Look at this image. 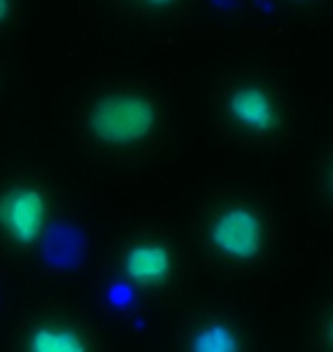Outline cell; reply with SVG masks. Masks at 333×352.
I'll return each instance as SVG.
<instances>
[{
  "instance_id": "cell-1",
  "label": "cell",
  "mask_w": 333,
  "mask_h": 352,
  "mask_svg": "<svg viewBox=\"0 0 333 352\" xmlns=\"http://www.w3.org/2000/svg\"><path fill=\"white\" fill-rule=\"evenodd\" d=\"M89 131L98 142L112 146H128L151 135L158 122V112L151 98L117 91L101 96L89 110Z\"/></svg>"
},
{
  "instance_id": "cell-2",
  "label": "cell",
  "mask_w": 333,
  "mask_h": 352,
  "mask_svg": "<svg viewBox=\"0 0 333 352\" xmlns=\"http://www.w3.org/2000/svg\"><path fill=\"white\" fill-rule=\"evenodd\" d=\"M210 243L224 256L236 261H251L265 243V227L256 210L246 206L226 208L210 227Z\"/></svg>"
},
{
  "instance_id": "cell-3",
  "label": "cell",
  "mask_w": 333,
  "mask_h": 352,
  "mask_svg": "<svg viewBox=\"0 0 333 352\" xmlns=\"http://www.w3.org/2000/svg\"><path fill=\"white\" fill-rule=\"evenodd\" d=\"M48 204L41 190L32 186L10 188L0 197V229L19 245H32L44 234Z\"/></svg>"
},
{
  "instance_id": "cell-4",
  "label": "cell",
  "mask_w": 333,
  "mask_h": 352,
  "mask_svg": "<svg viewBox=\"0 0 333 352\" xmlns=\"http://www.w3.org/2000/svg\"><path fill=\"white\" fill-rule=\"evenodd\" d=\"M229 115L233 122L251 133H269L279 126L274 98L258 85L238 87L229 98Z\"/></svg>"
},
{
  "instance_id": "cell-5",
  "label": "cell",
  "mask_w": 333,
  "mask_h": 352,
  "mask_svg": "<svg viewBox=\"0 0 333 352\" xmlns=\"http://www.w3.org/2000/svg\"><path fill=\"white\" fill-rule=\"evenodd\" d=\"M174 258L162 243H137L126 250L124 272L139 286H158L172 274Z\"/></svg>"
},
{
  "instance_id": "cell-6",
  "label": "cell",
  "mask_w": 333,
  "mask_h": 352,
  "mask_svg": "<svg viewBox=\"0 0 333 352\" xmlns=\"http://www.w3.org/2000/svg\"><path fill=\"white\" fill-rule=\"evenodd\" d=\"M27 352H89V348L76 329L62 325H39L27 336Z\"/></svg>"
},
{
  "instance_id": "cell-7",
  "label": "cell",
  "mask_w": 333,
  "mask_h": 352,
  "mask_svg": "<svg viewBox=\"0 0 333 352\" xmlns=\"http://www.w3.org/2000/svg\"><path fill=\"white\" fill-rule=\"evenodd\" d=\"M190 352H240V343L231 327L212 322L194 334Z\"/></svg>"
},
{
  "instance_id": "cell-8",
  "label": "cell",
  "mask_w": 333,
  "mask_h": 352,
  "mask_svg": "<svg viewBox=\"0 0 333 352\" xmlns=\"http://www.w3.org/2000/svg\"><path fill=\"white\" fill-rule=\"evenodd\" d=\"M10 7H12L10 0H0V23L7 21V16H10Z\"/></svg>"
},
{
  "instance_id": "cell-9",
  "label": "cell",
  "mask_w": 333,
  "mask_h": 352,
  "mask_svg": "<svg viewBox=\"0 0 333 352\" xmlns=\"http://www.w3.org/2000/svg\"><path fill=\"white\" fill-rule=\"evenodd\" d=\"M146 5H153V7H167V5H172L174 0H144Z\"/></svg>"
}]
</instances>
